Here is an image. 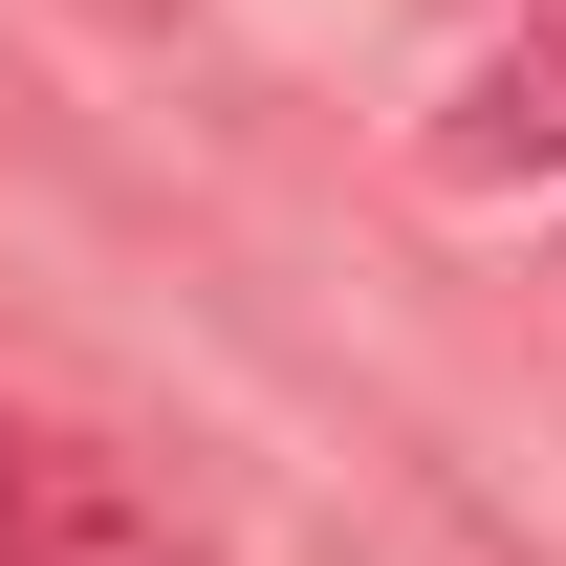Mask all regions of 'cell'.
Returning a JSON list of instances; mask_svg holds the SVG:
<instances>
[{
    "mask_svg": "<svg viewBox=\"0 0 566 566\" xmlns=\"http://www.w3.org/2000/svg\"><path fill=\"white\" fill-rule=\"evenodd\" d=\"M0 566H197V501L153 458H109V436L0 415Z\"/></svg>",
    "mask_w": 566,
    "mask_h": 566,
    "instance_id": "6da1fadb",
    "label": "cell"
},
{
    "mask_svg": "<svg viewBox=\"0 0 566 566\" xmlns=\"http://www.w3.org/2000/svg\"><path fill=\"white\" fill-rule=\"evenodd\" d=\"M436 175H458V197H545V175H566V0L501 22L480 66L436 87Z\"/></svg>",
    "mask_w": 566,
    "mask_h": 566,
    "instance_id": "7a4b0ae2",
    "label": "cell"
},
{
    "mask_svg": "<svg viewBox=\"0 0 566 566\" xmlns=\"http://www.w3.org/2000/svg\"><path fill=\"white\" fill-rule=\"evenodd\" d=\"M66 22H109V44H175V22H197V0H66Z\"/></svg>",
    "mask_w": 566,
    "mask_h": 566,
    "instance_id": "3957f363",
    "label": "cell"
}]
</instances>
